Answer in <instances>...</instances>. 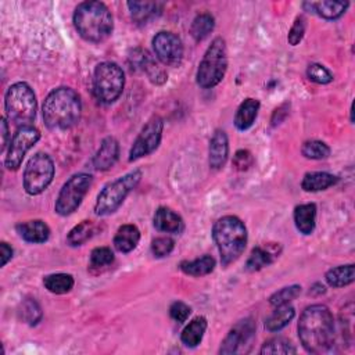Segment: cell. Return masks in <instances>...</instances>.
<instances>
[{"label":"cell","instance_id":"1","mask_svg":"<svg viewBox=\"0 0 355 355\" xmlns=\"http://www.w3.org/2000/svg\"><path fill=\"white\" fill-rule=\"evenodd\" d=\"M298 338L309 354L329 352L334 345V318L323 304L306 306L300 315Z\"/></svg>","mask_w":355,"mask_h":355},{"label":"cell","instance_id":"2","mask_svg":"<svg viewBox=\"0 0 355 355\" xmlns=\"http://www.w3.org/2000/svg\"><path fill=\"white\" fill-rule=\"evenodd\" d=\"M82 101L79 94L68 86L53 89L44 98L42 114L44 125L51 130H67L80 118Z\"/></svg>","mask_w":355,"mask_h":355},{"label":"cell","instance_id":"3","mask_svg":"<svg viewBox=\"0 0 355 355\" xmlns=\"http://www.w3.org/2000/svg\"><path fill=\"white\" fill-rule=\"evenodd\" d=\"M72 21L79 36L89 43H103L114 31V17L103 1L79 3Z\"/></svg>","mask_w":355,"mask_h":355},{"label":"cell","instance_id":"4","mask_svg":"<svg viewBox=\"0 0 355 355\" xmlns=\"http://www.w3.org/2000/svg\"><path fill=\"white\" fill-rule=\"evenodd\" d=\"M212 239L216 244L222 265L229 266L244 252L248 241V233L240 218L234 215H225L214 223Z\"/></svg>","mask_w":355,"mask_h":355},{"label":"cell","instance_id":"5","mask_svg":"<svg viewBox=\"0 0 355 355\" xmlns=\"http://www.w3.org/2000/svg\"><path fill=\"white\" fill-rule=\"evenodd\" d=\"M143 172L133 169L110 183H107L97 194L94 202V214L97 216H107L119 209L129 193L140 183Z\"/></svg>","mask_w":355,"mask_h":355},{"label":"cell","instance_id":"6","mask_svg":"<svg viewBox=\"0 0 355 355\" xmlns=\"http://www.w3.org/2000/svg\"><path fill=\"white\" fill-rule=\"evenodd\" d=\"M36 96L26 82L12 83L4 96L6 116L10 122L21 126H29L36 116Z\"/></svg>","mask_w":355,"mask_h":355},{"label":"cell","instance_id":"7","mask_svg":"<svg viewBox=\"0 0 355 355\" xmlns=\"http://www.w3.org/2000/svg\"><path fill=\"white\" fill-rule=\"evenodd\" d=\"M227 71V47L223 37H215L205 50L196 73V82L202 89H212L222 82Z\"/></svg>","mask_w":355,"mask_h":355},{"label":"cell","instance_id":"8","mask_svg":"<svg viewBox=\"0 0 355 355\" xmlns=\"http://www.w3.org/2000/svg\"><path fill=\"white\" fill-rule=\"evenodd\" d=\"M125 72L112 61H103L93 71V94L101 104L115 103L123 92Z\"/></svg>","mask_w":355,"mask_h":355},{"label":"cell","instance_id":"9","mask_svg":"<svg viewBox=\"0 0 355 355\" xmlns=\"http://www.w3.org/2000/svg\"><path fill=\"white\" fill-rule=\"evenodd\" d=\"M93 176L90 173L79 172L72 175L61 187L55 202L54 211L60 216H68L73 214L82 204L83 198L92 187Z\"/></svg>","mask_w":355,"mask_h":355},{"label":"cell","instance_id":"10","mask_svg":"<svg viewBox=\"0 0 355 355\" xmlns=\"http://www.w3.org/2000/svg\"><path fill=\"white\" fill-rule=\"evenodd\" d=\"M55 173L54 162L46 153H36L29 158L22 176L24 190L29 196L42 194L53 182Z\"/></svg>","mask_w":355,"mask_h":355},{"label":"cell","instance_id":"11","mask_svg":"<svg viewBox=\"0 0 355 355\" xmlns=\"http://www.w3.org/2000/svg\"><path fill=\"white\" fill-rule=\"evenodd\" d=\"M162 130H164L162 118L158 115L151 116L146 122V125L141 128L137 137L135 139L129 151V161L133 162L154 153L161 143Z\"/></svg>","mask_w":355,"mask_h":355},{"label":"cell","instance_id":"12","mask_svg":"<svg viewBox=\"0 0 355 355\" xmlns=\"http://www.w3.org/2000/svg\"><path fill=\"white\" fill-rule=\"evenodd\" d=\"M40 132L35 126H21L11 137L4 165L8 171L19 169L26 153L39 141Z\"/></svg>","mask_w":355,"mask_h":355},{"label":"cell","instance_id":"13","mask_svg":"<svg viewBox=\"0 0 355 355\" xmlns=\"http://www.w3.org/2000/svg\"><path fill=\"white\" fill-rule=\"evenodd\" d=\"M153 50L157 58L168 67H178L183 60L182 39L169 31H161L153 37Z\"/></svg>","mask_w":355,"mask_h":355},{"label":"cell","instance_id":"14","mask_svg":"<svg viewBox=\"0 0 355 355\" xmlns=\"http://www.w3.org/2000/svg\"><path fill=\"white\" fill-rule=\"evenodd\" d=\"M255 333V323L251 319H243L237 322L226 334L222 345L219 348V354H237L241 352V348L250 343Z\"/></svg>","mask_w":355,"mask_h":355},{"label":"cell","instance_id":"15","mask_svg":"<svg viewBox=\"0 0 355 355\" xmlns=\"http://www.w3.org/2000/svg\"><path fill=\"white\" fill-rule=\"evenodd\" d=\"M119 158V143L114 136H107L101 140L98 150L96 151L92 165L96 171H108Z\"/></svg>","mask_w":355,"mask_h":355},{"label":"cell","instance_id":"16","mask_svg":"<svg viewBox=\"0 0 355 355\" xmlns=\"http://www.w3.org/2000/svg\"><path fill=\"white\" fill-rule=\"evenodd\" d=\"M229 157V139L225 130L216 129L209 140L208 147V162L215 171L222 169Z\"/></svg>","mask_w":355,"mask_h":355},{"label":"cell","instance_id":"17","mask_svg":"<svg viewBox=\"0 0 355 355\" xmlns=\"http://www.w3.org/2000/svg\"><path fill=\"white\" fill-rule=\"evenodd\" d=\"M154 227L158 232L169 234H180L184 230V222L182 216L168 207L157 208L153 218Z\"/></svg>","mask_w":355,"mask_h":355},{"label":"cell","instance_id":"18","mask_svg":"<svg viewBox=\"0 0 355 355\" xmlns=\"http://www.w3.org/2000/svg\"><path fill=\"white\" fill-rule=\"evenodd\" d=\"M17 233L22 240L32 244H42L50 239V227L42 219H32L21 222L15 226Z\"/></svg>","mask_w":355,"mask_h":355},{"label":"cell","instance_id":"19","mask_svg":"<svg viewBox=\"0 0 355 355\" xmlns=\"http://www.w3.org/2000/svg\"><path fill=\"white\" fill-rule=\"evenodd\" d=\"M302 7L306 11H311L327 21H336L341 18L347 8L349 7L348 1H305Z\"/></svg>","mask_w":355,"mask_h":355},{"label":"cell","instance_id":"20","mask_svg":"<svg viewBox=\"0 0 355 355\" xmlns=\"http://www.w3.org/2000/svg\"><path fill=\"white\" fill-rule=\"evenodd\" d=\"M126 6L132 19L139 25H144L153 18H157L164 8V4L158 1H128Z\"/></svg>","mask_w":355,"mask_h":355},{"label":"cell","instance_id":"21","mask_svg":"<svg viewBox=\"0 0 355 355\" xmlns=\"http://www.w3.org/2000/svg\"><path fill=\"white\" fill-rule=\"evenodd\" d=\"M140 241V230L136 225L126 223L118 227L114 236V247L116 251L128 254L133 251Z\"/></svg>","mask_w":355,"mask_h":355},{"label":"cell","instance_id":"22","mask_svg":"<svg viewBox=\"0 0 355 355\" xmlns=\"http://www.w3.org/2000/svg\"><path fill=\"white\" fill-rule=\"evenodd\" d=\"M294 223L301 234H312L316 226V205L313 202L297 205L294 208Z\"/></svg>","mask_w":355,"mask_h":355},{"label":"cell","instance_id":"23","mask_svg":"<svg viewBox=\"0 0 355 355\" xmlns=\"http://www.w3.org/2000/svg\"><path fill=\"white\" fill-rule=\"evenodd\" d=\"M259 101L257 98H245L237 108L236 114H234V126L236 129L244 132L247 129H250L257 116H258V111H259Z\"/></svg>","mask_w":355,"mask_h":355},{"label":"cell","instance_id":"24","mask_svg":"<svg viewBox=\"0 0 355 355\" xmlns=\"http://www.w3.org/2000/svg\"><path fill=\"white\" fill-rule=\"evenodd\" d=\"M338 182V178L329 172H308L301 180V187L304 191L316 193L327 190Z\"/></svg>","mask_w":355,"mask_h":355},{"label":"cell","instance_id":"25","mask_svg":"<svg viewBox=\"0 0 355 355\" xmlns=\"http://www.w3.org/2000/svg\"><path fill=\"white\" fill-rule=\"evenodd\" d=\"M276 257H279V251L273 250L272 245H268V248L262 245L254 247L250 252V257L247 258L245 269L248 272H258L265 266H269Z\"/></svg>","mask_w":355,"mask_h":355},{"label":"cell","instance_id":"26","mask_svg":"<svg viewBox=\"0 0 355 355\" xmlns=\"http://www.w3.org/2000/svg\"><path fill=\"white\" fill-rule=\"evenodd\" d=\"M207 326L208 322L204 316H196L194 319H191V322H189V324L183 329L180 334L182 344L189 348H196L202 341Z\"/></svg>","mask_w":355,"mask_h":355},{"label":"cell","instance_id":"27","mask_svg":"<svg viewBox=\"0 0 355 355\" xmlns=\"http://www.w3.org/2000/svg\"><path fill=\"white\" fill-rule=\"evenodd\" d=\"M295 316V309L290 304H283L275 306V311L266 318L265 329L270 333L280 331L284 329Z\"/></svg>","mask_w":355,"mask_h":355},{"label":"cell","instance_id":"28","mask_svg":"<svg viewBox=\"0 0 355 355\" xmlns=\"http://www.w3.org/2000/svg\"><path fill=\"white\" fill-rule=\"evenodd\" d=\"M215 266H216V261L212 255H202L191 261H182L179 265L180 270L184 275L196 276V277L209 275L211 272H214Z\"/></svg>","mask_w":355,"mask_h":355},{"label":"cell","instance_id":"29","mask_svg":"<svg viewBox=\"0 0 355 355\" xmlns=\"http://www.w3.org/2000/svg\"><path fill=\"white\" fill-rule=\"evenodd\" d=\"M324 279L330 287H334V288L345 287L354 283L355 280V265L348 263V265H338V266L330 268L326 272Z\"/></svg>","mask_w":355,"mask_h":355},{"label":"cell","instance_id":"30","mask_svg":"<svg viewBox=\"0 0 355 355\" xmlns=\"http://www.w3.org/2000/svg\"><path fill=\"white\" fill-rule=\"evenodd\" d=\"M97 230H98V226L93 220H89V219L82 220L80 223H78L69 230L67 236V243L72 247L82 245L86 241H89L93 236H96Z\"/></svg>","mask_w":355,"mask_h":355},{"label":"cell","instance_id":"31","mask_svg":"<svg viewBox=\"0 0 355 355\" xmlns=\"http://www.w3.org/2000/svg\"><path fill=\"white\" fill-rule=\"evenodd\" d=\"M75 280L69 273H50L43 277V286L53 294H67L73 288Z\"/></svg>","mask_w":355,"mask_h":355},{"label":"cell","instance_id":"32","mask_svg":"<svg viewBox=\"0 0 355 355\" xmlns=\"http://www.w3.org/2000/svg\"><path fill=\"white\" fill-rule=\"evenodd\" d=\"M215 28V18L209 12H200L190 25V33L196 42H201L209 36Z\"/></svg>","mask_w":355,"mask_h":355},{"label":"cell","instance_id":"33","mask_svg":"<svg viewBox=\"0 0 355 355\" xmlns=\"http://www.w3.org/2000/svg\"><path fill=\"white\" fill-rule=\"evenodd\" d=\"M330 153V147L322 140H306L301 147V154L308 159H326Z\"/></svg>","mask_w":355,"mask_h":355},{"label":"cell","instance_id":"34","mask_svg":"<svg viewBox=\"0 0 355 355\" xmlns=\"http://www.w3.org/2000/svg\"><path fill=\"white\" fill-rule=\"evenodd\" d=\"M297 348L290 340L284 337H273L265 341L259 349V354H295Z\"/></svg>","mask_w":355,"mask_h":355},{"label":"cell","instance_id":"35","mask_svg":"<svg viewBox=\"0 0 355 355\" xmlns=\"http://www.w3.org/2000/svg\"><path fill=\"white\" fill-rule=\"evenodd\" d=\"M115 257L114 251L110 247H96L90 252V259H89V266L90 269H103L110 265H112Z\"/></svg>","mask_w":355,"mask_h":355},{"label":"cell","instance_id":"36","mask_svg":"<svg viewBox=\"0 0 355 355\" xmlns=\"http://www.w3.org/2000/svg\"><path fill=\"white\" fill-rule=\"evenodd\" d=\"M19 316L21 319L28 323L29 326H35L42 320V308L40 305L35 301V298H26L19 308Z\"/></svg>","mask_w":355,"mask_h":355},{"label":"cell","instance_id":"37","mask_svg":"<svg viewBox=\"0 0 355 355\" xmlns=\"http://www.w3.org/2000/svg\"><path fill=\"white\" fill-rule=\"evenodd\" d=\"M301 294V286L300 284H291L287 287H282L280 290L275 291L268 300L269 304L273 306L290 304L293 300H295Z\"/></svg>","mask_w":355,"mask_h":355},{"label":"cell","instance_id":"38","mask_svg":"<svg viewBox=\"0 0 355 355\" xmlns=\"http://www.w3.org/2000/svg\"><path fill=\"white\" fill-rule=\"evenodd\" d=\"M306 78L318 85H327L330 82H333V73L322 64L313 62L309 64L306 68Z\"/></svg>","mask_w":355,"mask_h":355},{"label":"cell","instance_id":"39","mask_svg":"<svg viewBox=\"0 0 355 355\" xmlns=\"http://www.w3.org/2000/svg\"><path fill=\"white\" fill-rule=\"evenodd\" d=\"M175 248V241L168 236H158L151 240V252L155 258L168 257Z\"/></svg>","mask_w":355,"mask_h":355},{"label":"cell","instance_id":"40","mask_svg":"<svg viewBox=\"0 0 355 355\" xmlns=\"http://www.w3.org/2000/svg\"><path fill=\"white\" fill-rule=\"evenodd\" d=\"M305 29H306V24H305L304 17L298 15V17L294 19V22H293V25H291V28H290V31H288L287 42H288L291 46L300 44V42L304 39Z\"/></svg>","mask_w":355,"mask_h":355},{"label":"cell","instance_id":"41","mask_svg":"<svg viewBox=\"0 0 355 355\" xmlns=\"http://www.w3.org/2000/svg\"><path fill=\"white\" fill-rule=\"evenodd\" d=\"M233 168L236 171H240V172H244V171H248L252 165H254V155L250 150H237L233 155Z\"/></svg>","mask_w":355,"mask_h":355},{"label":"cell","instance_id":"42","mask_svg":"<svg viewBox=\"0 0 355 355\" xmlns=\"http://www.w3.org/2000/svg\"><path fill=\"white\" fill-rule=\"evenodd\" d=\"M190 313H191V308L183 301H175L169 306V316L178 323H184L190 316Z\"/></svg>","mask_w":355,"mask_h":355},{"label":"cell","instance_id":"43","mask_svg":"<svg viewBox=\"0 0 355 355\" xmlns=\"http://www.w3.org/2000/svg\"><path fill=\"white\" fill-rule=\"evenodd\" d=\"M0 254H1V266H6L7 262L12 258L14 250L11 245H8L6 241L0 243Z\"/></svg>","mask_w":355,"mask_h":355},{"label":"cell","instance_id":"44","mask_svg":"<svg viewBox=\"0 0 355 355\" xmlns=\"http://www.w3.org/2000/svg\"><path fill=\"white\" fill-rule=\"evenodd\" d=\"M0 128H1V151H4V148L7 147V141H8V123L6 118H1L0 122Z\"/></svg>","mask_w":355,"mask_h":355}]
</instances>
